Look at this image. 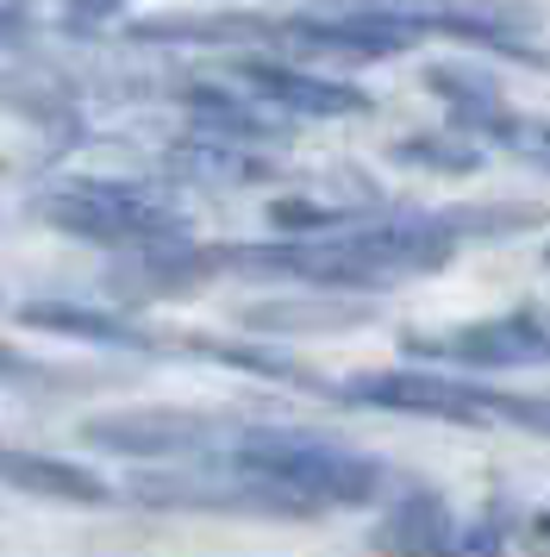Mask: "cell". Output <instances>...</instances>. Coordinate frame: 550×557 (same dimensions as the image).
<instances>
[{"mask_svg":"<svg viewBox=\"0 0 550 557\" xmlns=\"http://www.w3.org/2000/svg\"><path fill=\"white\" fill-rule=\"evenodd\" d=\"M538 226V207H450V213H395L370 226H332L288 245H245V251H207L213 270H250V276H300L325 288H375V282L425 276L450 263L463 238H500V232Z\"/></svg>","mask_w":550,"mask_h":557,"instance_id":"1","label":"cell"},{"mask_svg":"<svg viewBox=\"0 0 550 557\" xmlns=\"http://www.w3.org/2000/svg\"><path fill=\"white\" fill-rule=\"evenodd\" d=\"M345 401L388 407V413H420V420H457V426H525L550 432V401H525L488 382H457V376H425V370H382V376H350Z\"/></svg>","mask_w":550,"mask_h":557,"instance_id":"2","label":"cell"},{"mask_svg":"<svg viewBox=\"0 0 550 557\" xmlns=\"http://www.w3.org/2000/svg\"><path fill=\"white\" fill-rule=\"evenodd\" d=\"M57 232L88 238V245H113V251H163L182 245V213L157 201L132 182H63L38 201Z\"/></svg>","mask_w":550,"mask_h":557,"instance_id":"3","label":"cell"},{"mask_svg":"<svg viewBox=\"0 0 550 557\" xmlns=\"http://www.w3.org/2000/svg\"><path fill=\"white\" fill-rule=\"evenodd\" d=\"M213 413H182V407H138V413H100L82 426L95 451H120L138 463H170V457H207L220 445Z\"/></svg>","mask_w":550,"mask_h":557,"instance_id":"4","label":"cell"},{"mask_svg":"<svg viewBox=\"0 0 550 557\" xmlns=\"http://www.w3.org/2000/svg\"><path fill=\"white\" fill-rule=\"evenodd\" d=\"M407 351L445 357V363H475V370H520V363H550V307H520L500 320H475L445 338H407Z\"/></svg>","mask_w":550,"mask_h":557,"instance_id":"5","label":"cell"},{"mask_svg":"<svg viewBox=\"0 0 550 557\" xmlns=\"http://www.w3.org/2000/svg\"><path fill=\"white\" fill-rule=\"evenodd\" d=\"M238 76L257 88V101H270L275 113H307V120H338V113H370V95L350 82H325L300 63H263L250 57L238 63Z\"/></svg>","mask_w":550,"mask_h":557,"instance_id":"6","label":"cell"},{"mask_svg":"<svg viewBox=\"0 0 550 557\" xmlns=\"http://www.w3.org/2000/svg\"><path fill=\"white\" fill-rule=\"evenodd\" d=\"M375 545L395 557H457V520L438 495L413 488L388 507V520L375 527Z\"/></svg>","mask_w":550,"mask_h":557,"instance_id":"7","label":"cell"},{"mask_svg":"<svg viewBox=\"0 0 550 557\" xmlns=\"http://www.w3.org/2000/svg\"><path fill=\"white\" fill-rule=\"evenodd\" d=\"M425 88H432V95L450 107V120L463 132H475V138H500V126L513 120L507 101H500V88L482 76V70H470V63H432V70H425Z\"/></svg>","mask_w":550,"mask_h":557,"instance_id":"8","label":"cell"},{"mask_svg":"<svg viewBox=\"0 0 550 557\" xmlns=\"http://www.w3.org/2000/svg\"><path fill=\"white\" fill-rule=\"evenodd\" d=\"M0 482L7 488H25V495H50V502H107L100 476L75 470L63 457H45V451H20L0 438Z\"/></svg>","mask_w":550,"mask_h":557,"instance_id":"9","label":"cell"},{"mask_svg":"<svg viewBox=\"0 0 550 557\" xmlns=\"http://www.w3.org/2000/svg\"><path fill=\"white\" fill-rule=\"evenodd\" d=\"M188 113H195V126L207 138H220V145H275L282 138V120L270 113V101H238V95H225V88H188Z\"/></svg>","mask_w":550,"mask_h":557,"instance_id":"10","label":"cell"},{"mask_svg":"<svg viewBox=\"0 0 550 557\" xmlns=\"http://www.w3.org/2000/svg\"><path fill=\"white\" fill-rule=\"evenodd\" d=\"M25 326L45 332H70V338H88V345H125V351H145L150 338L120 313H95V307H70V301H25L20 307Z\"/></svg>","mask_w":550,"mask_h":557,"instance_id":"11","label":"cell"},{"mask_svg":"<svg viewBox=\"0 0 550 557\" xmlns=\"http://www.w3.org/2000/svg\"><path fill=\"white\" fill-rule=\"evenodd\" d=\"M400 157H407V163H425V170H450V176H463V170L482 163V151L457 145V138H407Z\"/></svg>","mask_w":550,"mask_h":557,"instance_id":"12","label":"cell"},{"mask_svg":"<svg viewBox=\"0 0 550 557\" xmlns=\"http://www.w3.org/2000/svg\"><path fill=\"white\" fill-rule=\"evenodd\" d=\"M495 145H507V151H520L525 163H545V170H550V126H532V120H520V113H513V120L500 126Z\"/></svg>","mask_w":550,"mask_h":557,"instance_id":"13","label":"cell"},{"mask_svg":"<svg viewBox=\"0 0 550 557\" xmlns=\"http://www.w3.org/2000/svg\"><path fill=\"white\" fill-rule=\"evenodd\" d=\"M125 0H63V13H70V26H100V20H113Z\"/></svg>","mask_w":550,"mask_h":557,"instance_id":"14","label":"cell"},{"mask_svg":"<svg viewBox=\"0 0 550 557\" xmlns=\"http://www.w3.org/2000/svg\"><path fill=\"white\" fill-rule=\"evenodd\" d=\"M0 382L25 388V382H45V370H38L32 357H20V351H7V345H0Z\"/></svg>","mask_w":550,"mask_h":557,"instance_id":"15","label":"cell"},{"mask_svg":"<svg viewBox=\"0 0 550 557\" xmlns=\"http://www.w3.org/2000/svg\"><path fill=\"white\" fill-rule=\"evenodd\" d=\"M538 539H545V545H550V513H545V520H538Z\"/></svg>","mask_w":550,"mask_h":557,"instance_id":"16","label":"cell"},{"mask_svg":"<svg viewBox=\"0 0 550 557\" xmlns=\"http://www.w3.org/2000/svg\"><path fill=\"white\" fill-rule=\"evenodd\" d=\"M545 263H550V251H545Z\"/></svg>","mask_w":550,"mask_h":557,"instance_id":"17","label":"cell"}]
</instances>
